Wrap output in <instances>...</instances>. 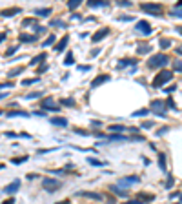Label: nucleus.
Instances as JSON below:
<instances>
[{
	"label": "nucleus",
	"instance_id": "f257e3e1",
	"mask_svg": "<svg viewBox=\"0 0 182 204\" xmlns=\"http://www.w3.org/2000/svg\"><path fill=\"white\" fill-rule=\"evenodd\" d=\"M169 80H173V71H168V69H162L157 77L153 79V88H162L164 84H168Z\"/></svg>",
	"mask_w": 182,
	"mask_h": 204
},
{
	"label": "nucleus",
	"instance_id": "f03ea898",
	"mask_svg": "<svg viewBox=\"0 0 182 204\" xmlns=\"http://www.w3.org/2000/svg\"><path fill=\"white\" fill-rule=\"evenodd\" d=\"M168 62H169L168 55H164V53H157V55H153L151 58L147 60V66L149 68H164V66H168Z\"/></svg>",
	"mask_w": 182,
	"mask_h": 204
},
{
	"label": "nucleus",
	"instance_id": "7ed1b4c3",
	"mask_svg": "<svg viewBox=\"0 0 182 204\" xmlns=\"http://www.w3.org/2000/svg\"><path fill=\"white\" fill-rule=\"evenodd\" d=\"M60 186H62V182L57 180V179H49V177H46L44 180H42V188L47 190V191H55V190H58Z\"/></svg>",
	"mask_w": 182,
	"mask_h": 204
},
{
	"label": "nucleus",
	"instance_id": "20e7f679",
	"mask_svg": "<svg viewBox=\"0 0 182 204\" xmlns=\"http://www.w3.org/2000/svg\"><path fill=\"white\" fill-rule=\"evenodd\" d=\"M140 9L146 11V13H151V15H160V13H162V6H160V4H149V2H146V4H140Z\"/></svg>",
	"mask_w": 182,
	"mask_h": 204
},
{
	"label": "nucleus",
	"instance_id": "39448f33",
	"mask_svg": "<svg viewBox=\"0 0 182 204\" xmlns=\"http://www.w3.org/2000/svg\"><path fill=\"white\" fill-rule=\"evenodd\" d=\"M137 31H138V33H142V35H151V26H149V22H146V20H138V22H137Z\"/></svg>",
	"mask_w": 182,
	"mask_h": 204
},
{
	"label": "nucleus",
	"instance_id": "423d86ee",
	"mask_svg": "<svg viewBox=\"0 0 182 204\" xmlns=\"http://www.w3.org/2000/svg\"><path fill=\"white\" fill-rule=\"evenodd\" d=\"M151 111L157 113V115H160V117H164V115H166V102H162V100H155V102L151 104Z\"/></svg>",
	"mask_w": 182,
	"mask_h": 204
},
{
	"label": "nucleus",
	"instance_id": "0eeeda50",
	"mask_svg": "<svg viewBox=\"0 0 182 204\" xmlns=\"http://www.w3.org/2000/svg\"><path fill=\"white\" fill-rule=\"evenodd\" d=\"M137 182H140V179H138V177H135V175H131V177H124V179H120L117 186H120V188H124V190H126L127 186L137 184Z\"/></svg>",
	"mask_w": 182,
	"mask_h": 204
},
{
	"label": "nucleus",
	"instance_id": "6e6552de",
	"mask_svg": "<svg viewBox=\"0 0 182 204\" xmlns=\"http://www.w3.org/2000/svg\"><path fill=\"white\" fill-rule=\"evenodd\" d=\"M109 31H111L109 27H102V29H99L97 33H95V35L91 37V40H93V42H100V40H104L106 37L109 35Z\"/></svg>",
	"mask_w": 182,
	"mask_h": 204
},
{
	"label": "nucleus",
	"instance_id": "1a4fd4ad",
	"mask_svg": "<svg viewBox=\"0 0 182 204\" xmlns=\"http://www.w3.org/2000/svg\"><path fill=\"white\" fill-rule=\"evenodd\" d=\"M108 80H109V75L102 73V75H99V77H95L91 80V88H99V86H102L104 82H108Z\"/></svg>",
	"mask_w": 182,
	"mask_h": 204
},
{
	"label": "nucleus",
	"instance_id": "9d476101",
	"mask_svg": "<svg viewBox=\"0 0 182 204\" xmlns=\"http://www.w3.org/2000/svg\"><path fill=\"white\" fill-rule=\"evenodd\" d=\"M18 188H20V180H13L9 186L4 188V193H6V195H13L15 191H18Z\"/></svg>",
	"mask_w": 182,
	"mask_h": 204
},
{
	"label": "nucleus",
	"instance_id": "9b49d317",
	"mask_svg": "<svg viewBox=\"0 0 182 204\" xmlns=\"http://www.w3.org/2000/svg\"><path fill=\"white\" fill-rule=\"evenodd\" d=\"M40 106H42L44 110H47V111H60V106H53V100H51V99H46Z\"/></svg>",
	"mask_w": 182,
	"mask_h": 204
},
{
	"label": "nucleus",
	"instance_id": "f8f14e48",
	"mask_svg": "<svg viewBox=\"0 0 182 204\" xmlns=\"http://www.w3.org/2000/svg\"><path fill=\"white\" fill-rule=\"evenodd\" d=\"M20 11H22V9L20 7H11V9H6V11H2V17H13V15H18Z\"/></svg>",
	"mask_w": 182,
	"mask_h": 204
},
{
	"label": "nucleus",
	"instance_id": "ddd939ff",
	"mask_svg": "<svg viewBox=\"0 0 182 204\" xmlns=\"http://www.w3.org/2000/svg\"><path fill=\"white\" fill-rule=\"evenodd\" d=\"M149 51H151V46H149V44H140V46L137 48V53H138V55H147Z\"/></svg>",
	"mask_w": 182,
	"mask_h": 204
},
{
	"label": "nucleus",
	"instance_id": "4468645a",
	"mask_svg": "<svg viewBox=\"0 0 182 204\" xmlns=\"http://www.w3.org/2000/svg\"><path fill=\"white\" fill-rule=\"evenodd\" d=\"M68 42H69V37L66 35V37H62L60 38V42H58V44H57V51H62V49H66V46H68Z\"/></svg>",
	"mask_w": 182,
	"mask_h": 204
},
{
	"label": "nucleus",
	"instance_id": "2eb2a0df",
	"mask_svg": "<svg viewBox=\"0 0 182 204\" xmlns=\"http://www.w3.org/2000/svg\"><path fill=\"white\" fill-rule=\"evenodd\" d=\"M109 190L115 193V195H119V197H127V191H126V190H122L120 186H111Z\"/></svg>",
	"mask_w": 182,
	"mask_h": 204
},
{
	"label": "nucleus",
	"instance_id": "dca6fc26",
	"mask_svg": "<svg viewBox=\"0 0 182 204\" xmlns=\"http://www.w3.org/2000/svg\"><path fill=\"white\" fill-rule=\"evenodd\" d=\"M53 126H60V128H66L68 126V120L66 119H60V117H57V119H49Z\"/></svg>",
	"mask_w": 182,
	"mask_h": 204
},
{
	"label": "nucleus",
	"instance_id": "f3484780",
	"mask_svg": "<svg viewBox=\"0 0 182 204\" xmlns=\"http://www.w3.org/2000/svg\"><path fill=\"white\" fill-rule=\"evenodd\" d=\"M11 117H29L27 111H22V110H17V111H7V119H11Z\"/></svg>",
	"mask_w": 182,
	"mask_h": 204
},
{
	"label": "nucleus",
	"instance_id": "a211bd4d",
	"mask_svg": "<svg viewBox=\"0 0 182 204\" xmlns=\"http://www.w3.org/2000/svg\"><path fill=\"white\" fill-rule=\"evenodd\" d=\"M44 60H46V53H40V55H37L33 60L29 62V66H37V64H42Z\"/></svg>",
	"mask_w": 182,
	"mask_h": 204
},
{
	"label": "nucleus",
	"instance_id": "6ab92c4d",
	"mask_svg": "<svg viewBox=\"0 0 182 204\" xmlns=\"http://www.w3.org/2000/svg\"><path fill=\"white\" fill-rule=\"evenodd\" d=\"M35 15H37V17H47V15H51V9H49V7H40V9H35Z\"/></svg>",
	"mask_w": 182,
	"mask_h": 204
},
{
	"label": "nucleus",
	"instance_id": "aec40b11",
	"mask_svg": "<svg viewBox=\"0 0 182 204\" xmlns=\"http://www.w3.org/2000/svg\"><path fill=\"white\" fill-rule=\"evenodd\" d=\"M18 40L20 42H35L37 40V35H26V33H22L18 37Z\"/></svg>",
	"mask_w": 182,
	"mask_h": 204
},
{
	"label": "nucleus",
	"instance_id": "412c9836",
	"mask_svg": "<svg viewBox=\"0 0 182 204\" xmlns=\"http://www.w3.org/2000/svg\"><path fill=\"white\" fill-rule=\"evenodd\" d=\"M78 195L89 197V199H97V200H100V199H102V195H100V193H89V191H78Z\"/></svg>",
	"mask_w": 182,
	"mask_h": 204
},
{
	"label": "nucleus",
	"instance_id": "4be33fe9",
	"mask_svg": "<svg viewBox=\"0 0 182 204\" xmlns=\"http://www.w3.org/2000/svg\"><path fill=\"white\" fill-rule=\"evenodd\" d=\"M55 40H57V37L51 33V35H49V37H47L44 42H42V46H44V48H47V46H53V44H55Z\"/></svg>",
	"mask_w": 182,
	"mask_h": 204
},
{
	"label": "nucleus",
	"instance_id": "5701e85b",
	"mask_svg": "<svg viewBox=\"0 0 182 204\" xmlns=\"http://www.w3.org/2000/svg\"><path fill=\"white\" fill-rule=\"evenodd\" d=\"M158 166L162 171H166V155L164 153H158Z\"/></svg>",
	"mask_w": 182,
	"mask_h": 204
},
{
	"label": "nucleus",
	"instance_id": "b1692460",
	"mask_svg": "<svg viewBox=\"0 0 182 204\" xmlns=\"http://www.w3.org/2000/svg\"><path fill=\"white\" fill-rule=\"evenodd\" d=\"M137 60H133V58H124V60H120L119 62V68H124V66H133Z\"/></svg>",
	"mask_w": 182,
	"mask_h": 204
},
{
	"label": "nucleus",
	"instance_id": "393cba45",
	"mask_svg": "<svg viewBox=\"0 0 182 204\" xmlns=\"http://www.w3.org/2000/svg\"><path fill=\"white\" fill-rule=\"evenodd\" d=\"M124 130H126L124 124H111L109 126V131H124Z\"/></svg>",
	"mask_w": 182,
	"mask_h": 204
},
{
	"label": "nucleus",
	"instance_id": "a878e982",
	"mask_svg": "<svg viewBox=\"0 0 182 204\" xmlns=\"http://www.w3.org/2000/svg\"><path fill=\"white\" fill-rule=\"evenodd\" d=\"M158 44H160V48H162V49H168V48L171 46V40H168V38H164V37H162V38L158 40Z\"/></svg>",
	"mask_w": 182,
	"mask_h": 204
},
{
	"label": "nucleus",
	"instance_id": "bb28decb",
	"mask_svg": "<svg viewBox=\"0 0 182 204\" xmlns=\"http://www.w3.org/2000/svg\"><path fill=\"white\" fill-rule=\"evenodd\" d=\"M88 6L89 7H104V6H108V2H95V0H89Z\"/></svg>",
	"mask_w": 182,
	"mask_h": 204
},
{
	"label": "nucleus",
	"instance_id": "cd10ccee",
	"mask_svg": "<svg viewBox=\"0 0 182 204\" xmlns=\"http://www.w3.org/2000/svg\"><path fill=\"white\" fill-rule=\"evenodd\" d=\"M22 71H24V68H22V66H18V68H15L13 71H9L7 75H9V77H18V75L22 73Z\"/></svg>",
	"mask_w": 182,
	"mask_h": 204
},
{
	"label": "nucleus",
	"instance_id": "c85d7f7f",
	"mask_svg": "<svg viewBox=\"0 0 182 204\" xmlns=\"http://www.w3.org/2000/svg\"><path fill=\"white\" fill-rule=\"evenodd\" d=\"M88 162H89L91 166H106V162H102V160H97V159H93V157L88 159Z\"/></svg>",
	"mask_w": 182,
	"mask_h": 204
},
{
	"label": "nucleus",
	"instance_id": "c756f323",
	"mask_svg": "<svg viewBox=\"0 0 182 204\" xmlns=\"http://www.w3.org/2000/svg\"><path fill=\"white\" fill-rule=\"evenodd\" d=\"M171 17H175V18H182V9H178V7H175V9H171V13H169Z\"/></svg>",
	"mask_w": 182,
	"mask_h": 204
},
{
	"label": "nucleus",
	"instance_id": "7c9ffc66",
	"mask_svg": "<svg viewBox=\"0 0 182 204\" xmlns=\"http://www.w3.org/2000/svg\"><path fill=\"white\" fill-rule=\"evenodd\" d=\"M78 6H80V0H71V2L68 4V7L71 9V11H73V9H77Z\"/></svg>",
	"mask_w": 182,
	"mask_h": 204
},
{
	"label": "nucleus",
	"instance_id": "2f4dec72",
	"mask_svg": "<svg viewBox=\"0 0 182 204\" xmlns=\"http://www.w3.org/2000/svg\"><path fill=\"white\" fill-rule=\"evenodd\" d=\"M73 62H75V60H73V53L69 51V53H68V57H66V60H64V64H66V66H71Z\"/></svg>",
	"mask_w": 182,
	"mask_h": 204
},
{
	"label": "nucleus",
	"instance_id": "473e14b6",
	"mask_svg": "<svg viewBox=\"0 0 182 204\" xmlns=\"http://www.w3.org/2000/svg\"><path fill=\"white\" fill-rule=\"evenodd\" d=\"M17 51H18V46H13V48H9V49L6 51V57H11V55H15Z\"/></svg>",
	"mask_w": 182,
	"mask_h": 204
},
{
	"label": "nucleus",
	"instance_id": "72a5a7b5",
	"mask_svg": "<svg viewBox=\"0 0 182 204\" xmlns=\"http://www.w3.org/2000/svg\"><path fill=\"white\" fill-rule=\"evenodd\" d=\"M42 91H33V93H27V99H40Z\"/></svg>",
	"mask_w": 182,
	"mask_h": 204
},
{
	"label": "nucleus",
	"instance_id": "f704fd0d",
	"mask_svg": "<svg viewBox=\"0 0 182 204\" xmlns=\"http://www.w3.org/2000/svg\"><path fill=\"white\" fill-rule=\"evenodd\" d=\"M62 104H64V106H68V108H73V106H75V100H73V99H64Z\"/></svg>",
	"mask_w": 182,
	"mask_h": 204
},
{
	"label": "nucleus",
	"instance_id": "c9c22d12",
	"mask_svg": "<svg viewBox=\"0 0 182 204\" xmlns=\"http://www.w3.org/2000/svg\"><path fill=\"white\" fill-rule=\"evenodd\" d=\"M38 80H40V79H38V77H35V79H27V80H24L22 84H24V86H31V84H35V82H38Z\"/></svg>",
	"mask_w": 182,
	"mask_h": 204
},
{
	"label": "nucleus",
	"instance_id": "e433bc0d",
	"mask_svg": "<svg viewBox=\"0 0 182 204\" xmlns=\"http://www.w3.org/2000/svg\"><path fill=\"white\" fill-rule=\"evenodd\" d=\"M173 68H175V71H182V60H175Z\"/></svg>",
	"mask_w": 182,
	"mask_h": 204
},
{
	"label": "nucleus",
	"instance_id": "4c0bfd02",
	"mask_svg": "<svg viewBox=\"0 0 182 204\" xmlns=\"http://www.w3.org/2000/svg\"><path fill=\"white\" fill-rule=\"evenodd\" d=\"M144 115H147V110H138L133 113V117H144Z\"/></svg>",
	"mask_w": 182,
	"mask_h": 204
},
{
	"label": "nucleus",
	"instance_id": "58836bf2",
	"mask_svg": "<svg viewBox=\"0 0 182 204\" xmlns=\"http://www.w3.org/2000/svg\"><path fill=\"white\" fill-rule=\"evenodd\" d=\"M26 160H27V157H22V159H13L11 162L13 164H22V162H26Z\"/></svg>",
	"mask_w": 182,
	"mask_h": 204
},
{
	"label": "nucleus",
	"instance_id": "ea45409f",
	"mask_svg": "<svg viewBox=\"0 0 182 204\" xmlns=\"http://www.w3.org/2000/svg\"><path fill=\"white\" fill-rule=\"evenodd\" d=\"M47 68H49L47 64H42V66L38 68V71H37V73H38V75H40V73H44V71H47Z\"/></svg>",
	"mask_w": 182,
	"mask_h": 204
},
{
	"label": "nucleus",
	"instance_id": "a19ab883",
	"mask_svg": "<svg viewBox=\"0 0 182 204\" xmlns=\"http://www.w3.org/2000/svg\"><path fill=\"white\" fill-rule=\"evenodd\" d=\"M166 106H169L171 110H177V106H175V102L171 100V99H168V102H166Z\"/></svg>",
	"mask_w": 182,
	"mask_h": 204
},
{
	"label": "nucleus",
	"instance_id": "79ce46f5",
	"mask_svg": "<svg viewBox=\"0 0 182 204\" xmlns=\"http://www.w3.org/2000/svg\"><path fill=\"white\" fill-rule=\"evenodd\" d=\"M4 88H13V84H11V82H4V84H0V89H4Z\"/></svg>",
	"mask_w": 182,
	"mask_h": 204
},
{
	"label": "nucleus",
	"instance_id": "37998d69",
	"mask_svg": "<svg viewBox=\"0 0 182 204\" xmlns=\"http://www.w3.org/2000/svg\"><path fill=\"white\" fill-rule=\"evenodd\" d=\"M153 126V122L151 120H146V122H142V128H146V130H147V128H151Z\"/></svg>",
	"mask_w": 182,
	"mask_h": 204
},
{
	"label": "nucleus",
	"instance_id": "c03bdc74",
	"mask_svg": "<svg viewBox=\"0 0 182 204\" xmlns=\"http://www.w3.org/2000/svg\"><path fill=\"white\" fill-rule=\"evenodd\" d=\"M33 22H35V18H27V20H24V22H22V24H24V26H31V24H33Z\"/></svg>",
	"mask_w": 182,
	"mask_h": 204
},
{
	"label": "nucleus",
	"instance_id": "a18cd8bd",
	"mask_svg": "<svg viewBox=\"0 0 182 204\" xmlns=\"http://www.w3.org/2000/svg\"><path fill=\"white\" fill-rule=\"evenodd\" d=\"M168 130H169V128H168V126H164V128H160V130H158V133H157V135H164V133H166Z\"/></svg>",
	"mask_w": 182,
	"mask_h": 204
},
{
	"label": "nucleus",
	"instance_id": "49530a36",
	"mask_svg": "<svg viewBox=\"0 0 182 204\" xmlns=\"http://www.w3.org/2000/svg\"><path fill=\"white\" fill-rule=\"evenodd\" d=\"M91 126H93V128H100V126H102V122H99V120H93V122H91Z\"/></svg>",
	"mask_w": 182,
	"mask_h": 204
},
{
	"label": "nucleus",
	"instance_id": "de8ad7c7",
	"mask_svg": "<svg viewBox=\"0 0 182 204\" xmlns=\"http://www.w3.org/2000/svg\"><path fill=\"white\" fill-rule=\"evenodd\" d=\"M51 24H53V26H64V22H62V20H53Z\"/></svg>",
	"mask_w": 182,
	"mask_h": 204
},
{
	"label": "nucleus",
	"instance_id": "09e8293b",
	"mask_svg": "<svg viewBox=\"0 0 182 204\" xmlns=\"http://www.w3.org/2000/svg\"><path fill=\"white\" fill-rule=\"evenodd\" d=\"M171 186H173V179H168L166 180V188H171Z\"/></svg>",
	"mask_w": 182,
	"mask_h": 204
},
{
	"label": "nucleus",
	"instance_id": "8fccbe9b",
	"mask_svg": "<svg viewBox=\"0 0 182 204\" xmlns=\"http://www.w3.org/2000/svg\"><path fill=\"white\" fill-rule=\"evenodd\" d=\"M119 20H124V22H129V20H133L131 17H119Z\"/></svg>",
	"mask_w": 182,
	"mask_h": 204
},
{
	"label": "nucleus",
	"instance_id": "3c124183",
	"mask_svg": "<svg viewBox=\"0 0 182 204\" xmlns=\"http://www.w3.org/2000/svg\"><path fill=\"white\" fill-rule=\"evenodd\" d=\"M78 71H89V66H78Z\"/></svg>",
	"mask_w": 182,
	"mask_h": 204
},
{
	"label": "nucleus",
	"instance_id": "603ef678",
	"mask_svg": "<svg viewBox=\"0 0 182 204\" xmlns=\"http://www.w3.org/2000/svg\"><path fill=\"white\" fill-rule=\"evenodd\" d=\"M164 91H166V93H173V91H175V86H169V88L164 89Z\"/></svg>",
	"mask_w": 182,
	"mask_h": 204
},
{
	"label": "nucleus",
	"instance_id": "864d4df0",
	"mask_svg": "<svg viewBox=\"0 0 182 204\" xmlns=\"http://www.w3.org/2000/svg\"><path fill=\"white\" fill-rule=\"evenodd\" d=\"M42 31H44V27H42V26H37V27H35V33H42Z\"/></svg>",
	"mask_w": 182,
	"mask_h": 204
},
{
	"label": "nucleus",
	"instance_id": "5fc2aeb1",
	"mask_svg": "<svg viewBox=\"0 0 182 204\" xmlns=\"http://www.w3.org/2000/svg\"><path fill=\"white\" fill-rule=\"evenodd\" d=\"M122 204H142L140 200H129V202H122Z\"/></svg>",
	"mask_w": 182,
	"mask_h": 204
},
{
	"label": "nucleus",
	"instance_id": "6e6d98bb",
	"mask_svg": "<svg viewBox=\"0 0 182 204\" xmlns=\"http://www.w3.org/2000/svg\"><path fill=\"white\" fill-rule=\"evenodd\" d=\"M119 6H124V7H127V6H131V2H119Z\"/></svg>",
	"mask_w": 182,
	"mask_h": 204
},
{
	"label": "nucleus",
	"instance_id": "4d7b16f0",
	"mask_svg": "<svg viewBox=\"0 0 182 204\" xmlns=\"http://www.w3.org/2000/svg\"><path fill=\"white\" fill-rule=\"evenodd\" d=\"M13 202H15V200H13V199H7V200H6V202H4V204H13Z\"/></svg>",
	"mask_w": 182,
	"mask_h": 204
},
{
	"label": "nucleus",
	"instance_id": "13d9d810",
	"mask_svg": "<svg viewBox=\"0 0 182 204\" xmlns=\"http://www.w3.org/2000/svg\"><path fill=\"white\" fill-rule=\"evenodd\" d=\"M6 97H7V93H0V100H2V99H6Z\"/></svg>",
	"mask_w": 182,
	"mask_h": 204
},
{
	"label": "nucleus",
	"instance_id": "bf43d9fd",
	"mask_svg": "<svg viewBox=\"0 0 182 204\" xmlns=\"http://www.w3.org/2000/svg\"><path fill=\"white\" fill-rule=\"evenodd\" d=\"M4 38H6V33H0V42H2Z\"/></svg>",
	"mask_w": 182,
	"mask_h": 204
},
{
	"label": "nucleus",
	"instance_id": "052dcab7",
	"mask_svg": "<svg viewBox=\"0 0 182 204\" xmlns=\"http://www.w3.org/2000/svg\"><path fill=\"white\" fill-rule=\"evenodd\" d=\"M177 7H178V9H182V0H180V2H177Z\"/></svg>",
	"mask_w": 182,
	"mask_h": 204
},
{
	"label": "nucleus",
	"instance_id": "680f3d73",
	"mask_svg": "<svg viewBox=\"0 0 182 204\" xmlns=\"http://www.w3.org/2000/svg\"><path fill=\"white\" fill-rule=\"evenodd\" d=\"M177 53H178V55H182V48H177Z\"/></svg>",
	"mask_w": 182,
	"mask_h": 204
},
{
	"label": "nucleus",
	"instance_id": "e2e57ef3",
	"mask_svg": "<svg viewBox=\"0 0 182 204\" xmlns=\"http://www.w3.org/2000/svg\"><path fill=\"white\" fill-rule=\"evenodd\" d=\"M177 31H178V33L182 35V26H180V27H177Z\"/></svg>",
	"mask_w": 182,
	"mask_h": 204
},
{
	"label": "nucleus",
	"instance_id": "0e129e2a",
	"mask_svg": "<svg viewBox=\"0 0 182 204\" xmlns=\"http://www.w3.org/2000/svg\"><path fill=\"white\" fill-rule=\"evenodd\" d=\"M57 204H68V202H66V200H64V202H57Z\"/></svg>",
	"mask_w": 182,
	"mask_h": 204
},
{
	"label": "nucleus",
	"instance_id": "69168bd1",
	"mask_svg": "<svg viewBox=\"0 0 182 204\" xmlns=\"http://www.w3.org/2000/svg\"><path fill=\"white\" fill-rule=\"evenodd\" d=\"M2 168H4V166H2V164H0V169H2Z\"/></svg>",
	"mask_w": 182,
	"mask_h": 204
}]
</instances>
